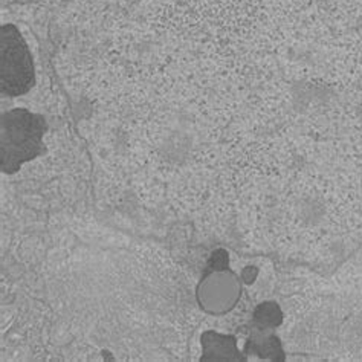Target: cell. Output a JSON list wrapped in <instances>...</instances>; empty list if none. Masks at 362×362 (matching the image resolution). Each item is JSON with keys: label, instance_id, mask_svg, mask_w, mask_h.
Instances as JSON below:
<instances>
[{"label": "cell", "instance_id": "3", "mask_svg": "<svg viewBox=\"0 0 362 362\" xmlns=\"http://www.w3.org/2000/svg\"><path fill=\"white\" fill-rule=\"evenodd\" d=\"M204 341V361H237L240 359L235 347V341L231 337L217 335L214 332H206Z\"/></svg>", "mask_w": 362, "mask_h": 362}, {"label": "cell", "instance_id": "4", "mask_svg": "<svg viewBox=\"0 0 362 362\" xmlns=\"http://www.w3.org/2000/svg\"><path fill=\"white\" fill-rule=\"evenodd\" d=\"M255 320L264 326H279L281 321V312L275 304L266 303L255 310Z\"/></svg>", "mask_w": 362, "mask_h": 362}, {"label": "cell", "instance_id": "1", "mask_svg": "<svg viewBox=\"0 0 362 362\" xmlns=\"http://www.w3.org/2000/svg\"><path fill=\"white\" fill-rule=\"evenodd\" d=\"M46 124L26 109L5 112L0 121V162L4 173H16L25 162L40 155Z\"/></svg>", "mask_w": 362, "mask_h": 362}, {"label": "cell", "instance_id": "2", "mask_svg": "<svg viewBox=\"0 0 362 362\" xmlns=\"http://www.w3.org/2000/svg\"><path fill=\"white\" fill-rule=\"evenodd\" d=\"M34 62L21 31L4 25L0 34V89L8 97H18L33 88Z\"/></svg>", "mask_w": 362, "mask_h": 362}]
</instances>
